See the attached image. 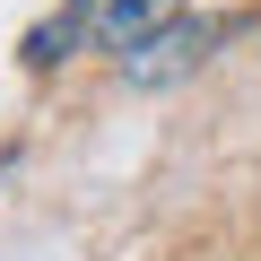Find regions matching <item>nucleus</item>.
Wrapping results in <instances>:
<instances>
[{"label":"nucleus","mask_w":261,"mask_h":261,"mask_svg":"<svg viewBox=\"0 0 261 261\" xmlns=\"http://www.w3.org/2000/svg\"><path fill=\"white\" fill-rule=\"evenodd\" d=\"M174 18H183V0H87V44L130 61V53H148Z\"/></svg>","instance_id":"f257e3e1"},{"label":"nucleus","mask_w":261,"mask_h":261,"mask_svg":"<svg viewBox=\"0 0 261 261\" xmlns=\"http://www.w3.org/2000/svg\"><path fill=\"white\" fill-rule=\"evenodd\" d=\"M209 53H218V18H174L148 53H130L122 70H130V87H174V79H192Z\"/></svg>","instance_id":"f03ea898"}]
</instances>
